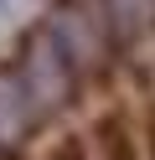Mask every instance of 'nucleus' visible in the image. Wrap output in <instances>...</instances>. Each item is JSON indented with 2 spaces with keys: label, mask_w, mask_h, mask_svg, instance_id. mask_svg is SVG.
Returning a JSON list of instances; mask_svg holds the SVG:
<instances>
[{
  "label": "nucleus",
  "mask_w": 155,
  "mask_h": 160,
  "mask_svg": "<svg viewBox=\"0 0 155 160\" xmlns=\"http://www.w3.org/2000/svg\"><path fill=\"white\" fill-rule=\"evenodd\" d=\"M88 145L98 150L103 160H134V155H140V150H134V145H140V134H134V124L119 114V108H103V114L93 119Z\"/></svg>",
  "instance_id": "f257e3e1"
},
{
  "label": "nucleus",
  "mask_w": 155,
  "mask_h": 160,
  "mask_svg": "<svg viewBox=\"0 0 155 160\" xmlns=\"http://www.w3.org/2000/svg\"><path fill=\"white\" fill-rule=\"evenodd\" d=\"M26 124H31V108L21 103L16 83L0 78V145H16V139L26 134Z\"/></svg>",
  "instance_id": "f03ea898"
},
{
  "label": "nucleus",
  "mask_w": 155,
  "mask_h": 160,
  "mask_svg": "<svg viewBox=\"0 0 155 160\" xmlns=\"http://www.w3.org/2000/svg\"><path fill=\"white\" fill-rule=\"evenodd\" d=\"M52 160H88V145H83V139H57V145H52Z\"/></svg>",
  "instance_id": "7ed1b4c3"
}]
</instances>
